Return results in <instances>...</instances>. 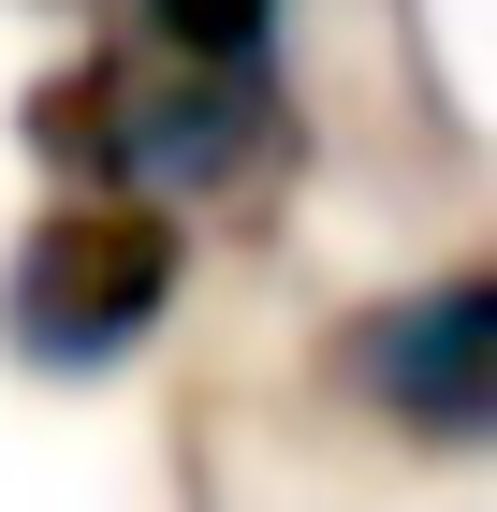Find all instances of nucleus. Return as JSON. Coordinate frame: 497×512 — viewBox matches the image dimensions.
I'll list each match as a JSON object with an SVG mask.
<instances>
[{
	"instance_id": "nucleus-3",
	"label": "nucleus",
	"mask_w": 497,
	"mask_h": 512,
	"mask_svg": "<svg viewBox=\"0 0 497 512\" xmlns=\"http://www.w3.org/2000/svg\"><path fill=\"white\" fill-rule=\"evenodd\" d=\"M132 15H147V44L176 74H205V88H264L278 30H293V0H132Z\"/></svg>"
},
{
	"instance_id": "nucleus-1",
	"label": "nucleus",
	"mask_w": 497,
	"mask_h": 512,
	"mask_svg": "<svg viewBox=\"0 0 497 512\" xmlns=\"http://www.w3.org/2000/svg\"><path fill=\"white\" fill-rule=\"evenodd\" d=\"M176 278H191V235L132 191H74L44 205L15 264H0V352L44 366V381H103L117 352H147L161 308H176Z\"/></svg>"
},
{
	"instance_id": "nucleus-2",
	"label": "nucleus",
	"mask_w": 497,
	"mask_h": 512,
	"mask_svg": "<svg viewBox=\"0 0 497 512\" xmlns=\"http://www.w3.org/2000/svg\"><path fill=\"white\" fill-rule=\"evenodd\" d=\"M322 395L366 410L381 439H410V454H483L497 439V264L439 249L424 278L366 293L322 337Z\"/></svg>"
}]
</instances>
